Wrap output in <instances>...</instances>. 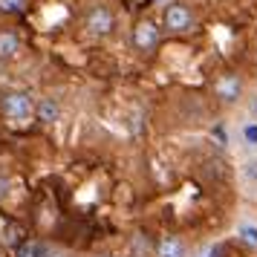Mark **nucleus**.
I'll return each mask as SVG.
<instances>
[{
	"mask_svg": "<svg viewBox=\"0 0 257 257\" xmlns=\"http://www.w3.org/2000/svg\"><path fill=\"white\" fill-rule=\"evenodd\" d=\"M84 26H87V32L90 35H110L113 29H116V18H113V12L107 9V6H93L90 12H87V21H84Z\"/></svg>",
	"mask_w": 257,
	"mask_h": 257,
	"instance_id": "f03ea898",
	"label": "nucleus"
},
{
	"mask_svg": "<svg viewBox=\"0 0 257 257\" xmlns=\"http://www.w3.org/2000/svg\"><path fill=\"white\" fill-rule=\"evenodd\" d=\"M245 176L248 179H257V159H251V162L245 165Z\"/></svg>",
	"mask_w": 257,
	"mask_h": 257,
	"instance_id": "f8f14e48",
	"label": "nucleus"
},
{
	"mask_svg": "<svg viewBox=\"0 0 257 257\" xmlns=\"http://www.w3.org/2000/svg\"><path fill=\"white\" fill-rule=\"evenodd\" d=\"M0 107H3V113H6L9 118H26V116H32V101H29V95H26V93H9V95H3Z\"/></svg>",
	"mask_w": 257,
	"mask_h": 257,
	"instance_id": "20e7f679",
	"label": "nucleus"
},
{
	"mask_svg": "<svg viewBox=\"0 0 257 257\" xmlns=\"http://www.w3.org/2000/svg\"><path fill=\"white\" fill-rule=\"evenodd\" d=\"M214 90H217V98H222V101H237L240 98V93H243V81L234 75V72H228V75H222L220 81L214 84Z\"/></svg>",
	"mask_w": 257,
	"mask_h": 257,
	"instance_id": "39448f33",
	"label": "nucleus"
},
{
	"mask_svg": "<svg viewBox=\"0 0 257 257\" xmlns=\"http://www.w3.org/2000/svg\"><path fill=\"white\" fill-rule=\"evenodd\" d=\"M243 136H245V142H248V145H254V148H257V124H245Z\"/></svg>",
	"mask_w": 257,
	"mask_h": 257,
	"instance_id": "9b49d317",
	"label": "nucleus"
},
{
	"mask_svg": "<svg viewBox=\"0 0 257 257\" xmlns=\"http://www.w3.org/2000/svg\"><path fill=\"white\" fill-rule=\"evenodd\" d=\"M251 113H254V116H257V98H254V101H251Z\"/></svg>",
	"mask_w": 257,
	"mask_h": 257,
	"instance_id": "ddd939ff",
	"label": "nucleus"
},
{
	"mask_svg": "<svg viewBox=\"0 0 257 257\" xmlns=\"http://www.w3.org/2000/svg\"><path fill=\"white\" fill-rule=\"evenodd\" d=\"M18 49H21V38H18V32H12V29H3L0 32V58H12V55H18Z\"/></svg>",
	"mask_w": 257,
	"mask_h": 257,
	"instance_id": "423d86ee",
	"label": "nucleus"
},
{
	"mask_svg": "<svg viewBox=\"0 0 257 257\" xmlns=\"http://www.w3.org/2000/svg\"><path fill=\"white\" fill-rule=\"evenodd\" d=\"M35 116L41 118V121H58V116H61L58 101H55V98H41L38 107H35Z\"/></svg>",
	"mask_w": 257,
	"mask_h": 257,
	"instance_id": "0eeeda50",
	"label": "nucleus"
},
{
	"mask_svg": "<svg viewBox=\"0 0 257 257\" xmlns=\"http://www.w3.org/2000/svg\"><path fill=\"white\" fill-rule=\"evenodd\" d=\"M159 254L162 257H182V245L176 243V240H168V243H162Z\"/></svg>",
	"mask_w": 257,
	"mask_h": 257,
	"instance_id": "9d476101",
	"label": "nucleus"
},
{
	"mask_svg": "<svg viewBox=\"0 0 257 257\" xmlns=\"http://www.w3.org/2000/svg\"><path fill=\"white\" fill-rule=\"evenodd\" d=\"M26 9V0H0V15H21Z\"/></svg>",
	"mask_w": 257,
	"mask_h": 257,
	"instance_id": "6e6552de",
	"label": "nucleus"
},
{
	"mask_svg": "<svg viewBox=\"0 0 257 257\" xmlns=\"http://www.w3.org/2000/svg\"><path fill=\"white\" fill-rule=\"evenodd\" d=\"M162 24H165L168 32H188L191 24H194V12H191L188 3H171V6L165 9Z\"/></svg>",
	"mask_w": 257,
	"mask_h": 257,
	"instance_id": "f257e3e1",
	"label": "nucleus"
},
{
	"mask_svg": "<svg viewBox=\"0 0 257 257\" xmlns=\"http://www.w3.org/2000/svg\"><path fill=\"white\" fill-rule=\"evenodd\" d=\"M156 44H159V26L156 24L142 21L133 26V47L139 52H151V49H156Z\"/></svg>",
	"mask_w": 257,
	"mask_h": 257,
	"instance_id": "7ed1b4c3",
	"label": "nucleus"
},
{
	"mask_svg": "<svg viewBox=\"0 0 257 257\" xmlns=\"http://www.w3.org/2000/svg\"><path fill=\"white\" fill-rule=\"evenodd\" d=\"M237 234H240L248 245H254V248H257V228H254V225H245V222H243V225L237 228Z\"/></svg>",
	"mask_w": 257,
	"mask_h": 257,
	"instance_id": "1a4fd4ad",
	"label": "nucleus"
}]
</instances>
